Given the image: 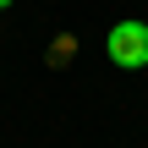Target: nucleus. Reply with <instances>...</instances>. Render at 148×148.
<instances>
[{
  "label": "nucleus",
  "mask_w": 148,
  "mask_h": 148,
  "mask_svg": "<svg viewBox=\"0 0 148 148\" xmlns=\"http://www.w3.org/2000/svg\"><path fill=\"white\" fill-rule=\"evenodd\" d=\"M104 55H110V66H121V71H143L148 66V22H137V16L115 22V27L104 33Z\"/></svg>",
  "instance_id": "f257e3e1"
},
{
  "label": "nucleus",
  "mask_w": 148,
  "mask_h": 148,
  "mask_svg": "<svg viewBox=\"0 0 148 148\" xmlns=\"http://www.w3.org/2000/svg\"><path fill=\"white\" fill-rule=\"evenodd\" d=\"M5 5H11V0H0V11H5Z\"/></svg>",
  "instance_id": "f03ea898"
}]
</instances>
